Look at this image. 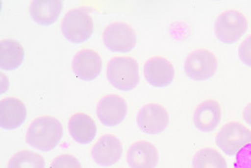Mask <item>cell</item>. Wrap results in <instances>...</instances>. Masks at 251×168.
I'll return each mask as SVG.
<instances>
[{"mask_svg": "<svg viewBox=\"0 0 251 168\" xmlns=\"http://www.w3.org/2000/svg\"><path fill=\"white\" fill-rule=\"evenodd\" d=\"M27 118V109L21 100L5 97L0 101V127L14 130L22 126Z\"/></svg>", "mask_w": 251, "mask_h": 168, "instance_id": "cell-13", "label": "cell"}, {"mask_svg": "<svg viewBox=\"0 0 251 168\" xmlns=\"http://www.w3.org/2000/svg\"><path fill=\"white\" fill-rule=\"evenodd\" d=\"M159 155L154 144L140 140L129 148L127 162L131 168H156Z\"/></svg>", "mask_w": 251, "mask_h": 168, "instance_id": "cell-14", "label": "cell"}, {"mask_svg": "<svg viewBox=\"0 0 251 168\" xmlns=\"http://www.w3.org/2000/svg\"><path fill=\"white\" fill-rule=\"evenodd\" d=\"M145 77L155 88H166L175 77L174 66L167 58L154 56L145 63Z\"/></svg>", "mask_w": 251, "mask_h": 168, "instance_id": "cell-11", "label": "cell"}, {"mask_svg": "<svg viewBox=\"0 0 251 168\" xmlns=\"http://www.w3.org/2000/svg\"><path fill=\"white\" fill-rule=\"evenodd\" d=\"M50 168H82V166L80 160L76 157L69 154H64L57 156L50 164Z\"/></svg>", "mask_w": 251, "mask_h": 168, "instance_id": "cell-21", "label": "cell"}, {"mask_svg": "<svg viewBox=\"0 0 251 168\" xmlns=\"http://www.w3.org/2000/svg\"><path fill=\"white\" fill-rule=\"evenodd\" d=\"M62 9L60 0H35L30 3V16L38 25L50 26L57 21Z\"/></svg>", "mask_w": 251, "mask_h": 168, "instance_id": "cell-17", "label": "cell"}, {"mask_svg": "<svg viewBox=\"0 0 251 168\" xmlns=\"http://www.w3.org/2000/svg\"><path fill=\"white\" fill-rule=\"evenodd\" d=\"M25 50L16 40H2L0 42V69L14 71L23 64Z\"/></svg>", "mask_w": 251, "mask_h": 168, "instance_id": "cell-18", "label": "cell"}, {"mask_svg": "<svg viewBox=\"0 0 251 168\" xmlns=\"http://www.w3.org/2000/svg\"><path fill=\"white\" fill-rule=\"evenodd\" d=\"M69 130L77 144H89L97 136V124L85 113H75L69 121Z\"/></svg>", "mask_w": 251, "mask_h": 168, "instance_id": "cell-16", "label": "cell"}, {"mask_svg": "<svg viewBox=\"0 0 251 168\" xmlns=\"http://www.w3.org/2000/svg\"><path fill=\"white\" fill-rule=\"evenodd\" d=\"M107 76L112 87L131 91L139 83V65L130 56L113 57L108 63Z\"/></svg>", "mask_w": 251, "mask_h": 168, "instance_id": "cell-2", "label": "cell"}, {"mask_svg": "<svg viewBox=\"0 0 251 168\" xmlns=\"http://www.w3.org/2000/svg\"><path fill=\"white\" fill-rule=\"evenodd\" d=\"M239 57H240L242 63L251 68V35L242 42L240 48H239Z\"/></svg>", "mask_w": 251, "mask_h": 168, "instance_id": "cell-23", "label": "cell"}, {"mask_svg": "<svg viewBox=\"0 0 251 168\" xmlns=\"http://www.w3.org/2000/svg\"><path fill=\"white\" fill-rule=\"evenodd\" d=\"M195 127L203 132L213 131L221 120V107L218 101L206 100L196 108L194 112Z\"/></svg>", "mask_w": 251, "mask_h": 168, "instance_id": "cell-15", "label": "cell"}, {"mask_svg": "<svg viewBox=\"0 0 251 168\" xmlns=\"http://www.w3.org/2000/svg\"><path fill=\"white\" fill-rule=\"evenodd\" d=\"M8 168H45V160L36 152L22 150L10 158Z\"/></svg>", "mask_w": 251, "mask_h": 168, "instance_id": "cell-20", "label": "cell"}, {"mask_svg": "<svg viewBox=\"0 0 251 168\" xmlns=\"http://www.w3.org/2000/svg\"><path fill=\"white\" fill-rule=\"evenodd\" d=\"M63 137L62 123L50 116L35 119L27 130L28 144L42 151H50L60 144Z\"/></svg>", "mask_w": 251, "mask_h": 168, "instance_id": "cell-1", "label": "cell"}, {"mask_svg": "<svg viewBox=\"0 0 251 168\" xmlns=\"http://www.w3.org/2000/svg\"><path fill=\"white\" fill-rule=\"evenodd\" d=\"M248 29V21L239 10H226L219 15L214 25L215 36L225 44H233Z\"/></svg>", "mask_w": 251, "mask_h": 168, "instance_id": "cell-4", "label": "cell"}, {"mask_svg": "<svg viewBox=\"0 0 251 168\" xmlns=\"http://www.w3.org/2000/svg\"><path fill=\"white\" fill-rule=\"evenodd\" d=\"M93 30V19L85 9H71L63 18V36L73 44H81L88 41L92 36Z\"/></svg>", "mask_w": 251, "mask_h": 168, "instance_id": "cell-3", "label": "cell"}, {"mask_svg": "<svg viewBox=\"0 0 251 168\" xmlns=\"http://www.w3.org/2000/svg\"><path fill=\"white\" fill-rule=\"evenodd\" d=\"M193 168H227V163L218 150L203 148L194 156Z\"/></svg>", "mask_w": 251, "mask_h": 168, "instance_id": "cell-19", "label": "cell"}, {"mask_svg": "<svg viewBox=\"0 0 251 168\" xmlns=\"http://www.w3.org/2000/svg\"><path fill=\"white\" fill-rule=\"evenodd\" d=\"M170 116L163 105L149 103L140 109L137 123L144 132L148 135H158L167 128Z\"/></svg>", "mask_w": 251, "mask_h": 168, "instance_id": "cell-8", "label": "cell"}, {"mask_svg": "<svg viewBox=\"0 0 251 168\" xmlns=\"http://www.w3.org/2000/svg\"><path fill=\"white\" fill-rule=\"evenodd\" d=\"M251 144V130L240 122H229L217 136V144L227 156H235Z\"/></svg>", "mask_w": 251, "mask_h": 168, "instance_id": "cell-5", "label": "cell"}, {"mask_svg": "<svg viewBox=\"0 0 251 168\" xmlns=\"http://www.w3.org/2000/svg\"><path fill=\"white\" fill-rule=\"evenodd\" d=\"M218 60L207 49H196L187 56L185 61V73L194 81L211 79L217 72Z\"/></svg>", "mask_w": 251, "mask_h": 168, "instance_id": "cell-7", "label": "cell"}, {"mask_svg": "<svg viewBox=\"0 0 251 168\" xmlns=\"http://www.w3.org/2000/svg\"><path fill=\"white\" fill-rule=\"evenodd\" d=\"M128 105L124 97L109 95L102 97L98 104V118L105 127H116L126 119Z\"/></svg>", "mask_w": 251, "mask_h": 168, "instance_id": "cell-9", "label": "cell"}, {"mask_svg": "<svg viewBox=\"0 0 251 168\" xmlns=\"http://www.w3.org/2000/svg\"><path fill=\"white\" fill-rule=\"evenodd\" d=\"M234 168H251V144L237 155Z\"/></svg>", "mask_w": 251, "mask_h": 168, "instance_id": "cell-22", "label": "cell"}, {"mask_svg": "<svg viewBox=\"0 0 251 168\" xmlns=\"http://www.w3.org/2000/svg\"><path fill=\"white\" fill-rule=\"evenodd\" d=\"M243 118H245L246 122L251 126V102L246 105L245 110H243Z\"/></svg>", "mask_w": 251, "mask_h": 168, "instance_id": "cell-24", "label": "cell"}, {"mask_svg": "<svg viewBox=\"0 0 251 168\" xmlns=\"http://www.w3.org/2000/svg\"><path fill=\"white\" fill-rule=\"evenodd\" d=\"M137 36L130 25L126 23H112L105 27L103 43L113 53H128L135 48Z\"/></svg>", "mask_w": 251, "mask_h": 168, "instance_id": "cell-6", "label": "cell"}, {"mask_svg": "<svg viewBox=\"0 0 251 168\" xmlns=\"http://www.w3.org/2000/svg\"><path fill=\"white\" fill-rule=\"evenodd\" d=\"M73 73L83 81H93L100 75L102 58L92 49H82L77 52L72 61Z\"/></svg>", "mask_w": 251, "mask_h": 168, "instance_id": "cell-12", "label": "cell"}, {"mask_svg": "<svg viewBox=\"0 0 251 168\" xmlns=\"http://www.w3.org/2000/svg\"><path fill=\"white\" fill-rule=\"evenodd\" d=\"M123 144L116 136L104 135L92 148V158L98 165L110 167L119 162L123 156Z\"/></svg>", "mask_w": 251, "mask_h": 168, "instance_id": "cell-10", "label": "cell"}]
</instances>
